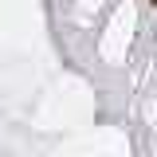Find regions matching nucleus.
Segmentation results:
<instances>
[{"mask_svg": "<svg viewBox=\"0 0 157 157\" xmlns=\"http://www.w3.org/2000/svg\"><path fill=\"white\" fill-rule=\"evenodd\" d=\"M153 8H157V0H153Z\"/></svg>", "mask_w": 157, "mask_h": 157, "instance_id": "f257e3e1", "label": "nucleus"}]
</instances>
